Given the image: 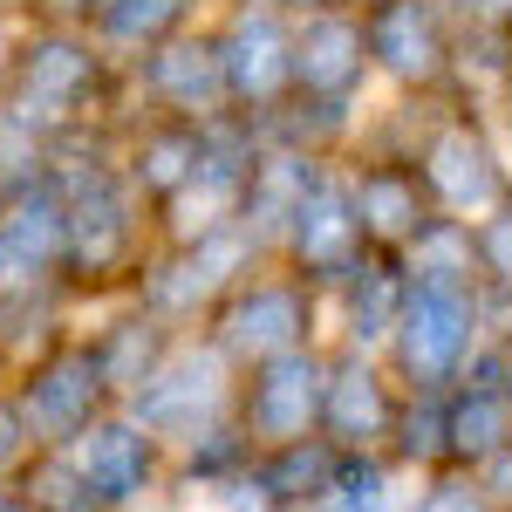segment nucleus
Returning a JSON list of instances; mask_svg holds the SVG:
<instances>
[{"instance_id": "c9c22d12", "label": "nucleus", "mask_w": 512, "mask_h": 512, "mask_svg": "<svg viewBox=\"0 0 512 512\" xmlns=\"http://www.w3.org/2000/svg\"><path fill=\"white\" fill-rule=\"evenodd\" d=\"M253 7H274L287 21H301V14H315V7H335V0H253Z\"/></svg>"}, {"instance_id": "4be33fe9", "label": "nucleus", "mask_w": 512, "mask_h": 512, "mask_svg": "<svg viewBox=\"0 0 512 512\" xmlns=\"http://www.w3.org/2000/svg\"><path fill=\"white\" fill-rule=\"evenodd\" d=\"M403 287H410V267L396 260V253H362L349 274H342V349L355 355H369V349H383L390 342V328H396V308H403Z\"/></svg>"}, {"instance_id": "ddd939ff", "label": "nucleus", "mask_w": 512, "mask_h": 512, "mask_svg": "<svg viewBox=\"0 0 512 512\" xmlns=\"http://www.w3.org/2000/svg\"><path fill=\"white\" fill-rule=\"evenodd\" d=\"M198 151H205V123L144 117V110H130V117L117 123V171H123V185L144 198L151 219L192 185Z\"/></svg>"}, {"instance_id": "4468645a", "label": "nucleus", "mask_w": 512, "mask_h": 512, "mask_svg": "<svg viewBox=\"0 0 512 512\" xmlns=\"http://www.w3.org/2000/svg\"><path fill=\"white\" fill-rule=\"evenodd\" d=\"M62 274V198L48 185L0 198V301L55 294Z\"/></svg>"}, {"instance_id": "9b49d317", "label": "nucleus", "mask_w": 512, "mask_h": 512, "mask_svg": "<svg viewBox=\"0 0 512 512\" xmlns=\"http://www.w3.org/2000/svg\"><path fill=\"white\" fill-rule=\"evenodd\" d=\"M123 89H130V110H144V117H178V123L233 117V110H226V76H219L212 21H198L185 35L158 41L151 55H137V62L123 69Z\"/></svg>"}, {"instance_id": "6ab92c4d", "label": "nucleus", "mask_w": 512, "mask_h": 512, "mask_svg": "<svg viewBox=\"0 0 512 512\" xmlns=\"http://www.w3.org/2000/svg\"><path fill=\"white\" fill-rule=\"evenodd\" d=\"M369 76V41L362 14L315 7L294 21V96H355Z\"/></svg>"}, {"instance_id": "2f4dec72", "label": "nucleus", "mask_w": 512, "mask_h": 512, "mask_svg": "<svg viewBox=\"0 0 512 512\" xmlns=\"http://www.w3.org/2000/svg\"><path fill=\"white\" fill-rule=\"evenodd\" d=\"M478 492L492 499V512H512V444H499L492 458H478Z\"/></svg>"}, {"instance_id": "aec40b11", "label": "nucleus", "mask_w": 512, "mask_h": 512, "mask_svg": "<svg viewBox=\"0 0 512 512\" xmlns=\"http://www.w3.org/2000/svg\"><path fill=\"white\" fill-rule=\"evenodd\" d=\"M417 171H424L431 205H444L451 219H465V212L478 219V212H492V205L512 192L506 171H499V158H492V144H485V137H472L465 123L437 130L431 144H424V158H417Z\"/></svg>"}, {"instance_id": "c756f323", "label": "nucleus", "mask_w": 512, "mask_h": 512, "mask_svg": "<svg viewBox=\"0 0 512 512\" xmlns=\"http://www.w3.org/2000/svg\"><path fill=\"white\" fill-rule=\"evenodd\" d=\"M28 458H35V437H28V417L14 403V383L0 376V485H14Z\"/></svg>"}, {"instance_id": "f3484780", "label": "nucleus", "mask_w": 512, "mask_h": 512, "mask_svg": "<svg viewBox=\"0 0 512 512\" xmlns=\"http://www.w3.org/2000/svg\"><path fill=\"white\" fill-rule=\"evenodd\" d=\"M342 178H349L362 246H376V253H403L417 239V226L431 219V192H424L417 158H369L355 171H342Z\"/></svg>"}, {"instance_id": "e433bc0d", "label": "nucleus", "mask_w": 512, "mask_h": 512, "mask_svg": "<svg viewBox=\"0 0 512 512\" xmlns=\"http://www.w3.org/2000/svg\"><path fill=\"white\" fill-rule=\"evenodd\" d=\"M0 512H35V506H28V499H21L14 485H0Z\"/></svg>"}, {"instance_id": "7c9ffc66", "label": "nucleus", "mask_w": 512, "mask_h": 512, "mask_svg": "<svg viewBox=\"0 0 512 512\" xmlns=\"http://www.w3.org/2000/svg\"><path fill=\"white\" fill-rule=\"evenodd\" d=\"M410 512H492V499L478 492V478L451 472V478H437V485H431V492H424Z\"/></svg>"}, {"instance_id": "f257e3e1", "label": "nucleus", "mask_w": 512, "mask_h": 512, "mask_svg": "<svg viewBox=\"0 0 512 512\" xmlns=\"http://www.w3.org/2000/svg\"><path fill=\"white\" fill-rule=\"evenodd\" d=\"M0 103H14V110L28 123H41L48 137H55V130H76V123H123L130 117L123 69L82 35L76 21H62V14L21 28L14 82H7Z\"/></svg>"}, {"instance_id": "412c9836", "label": "nucleus", "mask_w": 512, "mask_h": 512, "mask_svg": "<svg viewBox=\"0 0 512 512\" xmlns=\"http://www.w3.org/2000/svg\"><path fill=\"white\" fill-rule=\"evenodd\" d=\"M82 342H89L96 369H103V383H110V390H117V403H123V396L137 390V383H144L151 369H158V355L171 349L178 335H171L158 315H144V308H137V301L123 294V301H103V308L89 315Z\"/></svg>"}, {"instance_id": "72a5a7b5", "label": "nucleus", "mask_w": 512, "mask_h": 512, "mask_svg": "<svg viewBox=\"0 0 512 512\" xmlns=\"http://www.w3.org/2000/svg\"><path fill=\"white\" fill-rule=\"evenodd\" d=\"M0 14H7L14 28H35V21H48V14H55V0H0Z\"/></svg>"}, {"instance_id": "dca6fc26", "label": "nucleus", "mask_w": 512, "mask_h": 512, "mask_svg": "<svg viewBox=\"0 0 512 512\" xmlns=\"http://www.w3.org/2000/svg\"><path fill=\"white\" fill-rule=\"evenodd\" d=\"M362 41H369V62L390 82H437L444 76V55H451V35H444V7L437 0H376L362 7Z\"/></svg>"}, {"instance_id": "5701e85b", "label": "nucleus", "mask_w": 512, "mask_h": 512, "mask_svg": "<svg viewBox=\"0 0 512 512\" xmlns=\"http://www.w3.org/2000/svg\"><path fill=\"white\" fill-rule=\"evenodd\" d=\"M444 437H451V458L458 465L492 458L499 444H512V390L478 383V376H458L444 390Z\"/></svg>"}, {"instance_id": "0eeeda50", "label": "nucleus", "mask_w": 512, "mask_h": 512, "mask_svg": "<svg viewBox=\"0 0 512 512\" xmlns=\"http://www.w3.org/2000/svg\"><path fill=\"white\" fill-rule=\"evenodd\" d=\"M212 41H219L226 110L246 123H267L294 96V21L253 0H226L212 14Z\"/></svg>"}, {"instance_id": "f8f14e48", "label": "nucleus", "mask_w": 512, "mask_h": 512, "mask_svg": "<svg viewBox=\"0 0 512 512\" xmlns=\"http://www.w3.org/2000/svg\"><path fill=\"white\" fill-rule=\"evenodd\" d=\"M362 253H369V246H362V226H355L349 178H342L335 164H321V178L301 192L294 219H287V233H280L274 260L321 294V287H342V274H349Z\"/></svg>"}, {"instance_id": "a211bd4d", "label": "nucleus", "mask_w": 512, "mask_h": 512, "mask_svg": "<svg viewBox=\"0 0 512 512\" xmlns=\"http://www.w3.org/2000/svg\"><path fill=\"white\" fill-rule=\"evenodd\" d=\"M396 431V396L376 376V362L355 349L328 355V390H321V437L335 451H376Z\"/></svg>"}, {"instance_id": "2eb2a0df", "label": "nucleus", "mask_w": 512, "mask_h": 512, "mask_svg": "<svg viewBox=\"0 0 512 512\" xmlns=\"http://www.w3.org/2000/svg\"><path fill=\"white\" fill-rule=\"evenodd\" d=\"M62 21H76L117 69H130L137 55H151L158 41L185 35L205 21V0H55Z\"/></svg>"}, {"instance_id": "c85d7f7f", "label": "nucleus", "mask_w": 512, "mask_h": 512, "mask_svg": "<svg viewBox=\"0 0 512 512\" xmlns=\"http://www.w3.org/2000/svg\"><path fill=\"white\" fill-rule=\"evenodd\" d=\"M472 260H478V287H512V192L472 226Z\"/></svg>"}, {"instance_id": "1a4fd4ad", "label": "nucleus", "mask_w": 512, "mask_h": 512, "mask_svg": "<svg viewBox=\"0 0 512 512\" xmlns=\"http://www.w3.org/2000/svg\"><path fill=\"white\" fill-rule=\"evenodd\" d=\"M69 465L103 512H151L158 499H171V444L151 437L130 410H103L69 444Z\"/></svg>"}, {"instance_id": "7ed1b4c3", "label": "nucleus", "mask_w": 512, "mask_h": 512, "mask_svg": "<svg viewBox=\"0 0 512 512\" xmlns=\"http://www.w3.org/2000/svg\"><path fill=\"white\" fill-rule=\"evenodd\" d=\"M267 253L253 246V233L226 219V226H205V233H185V239H158L144 274L130 280V301L144 315H158L171 335H192L205 328V315L233 294L239 280L253 274Z\"/></svg>"}, {"instance_id": "a878e982", "label": "nucleus", "mask_w": 512, "mask_h": 512, "mask_svg": "<svg viewBox=\"0 0 512 512\" xmlns=\"http://www.w3.org/2000/svg\"><path fill=\"white\" fill-rule=\"evenodd\" d=\"M301 512H396V485H390V465L369 458V451H342L335 478L321 485L315 506Z\"/></svg>"}, {"instance_id": "f704fd0d", "label": "nucleus", "mask_w": 512, "mask_h": 512, "mask_svg": "<svg viewBox=\"0 0 512 512\" xmlns=\"http://www.w3.org/2000/svg\"><path fill=\"white\" fill-rule=\"evenodd\" d=\"M14 48H21V28L0 14V96H7V82H14Z\"/></svg>"}, {"instance_id": "bb28decb", "label": "nucleus", "mask_w": 512, "mask_h": 512, "mask_svg": "<svg viewBox=\"0 0 512 512\" xmlns=\"http://www.w3.org/2000/svg\"><path fill=\"white\" fill-rule=\"evenodd\" d=\"M14 492L35 512H103L96 492L82 485V472L69 465V451H35V458L21 465V478H14Z\"/></svg>"}, {"instance_id": "473e14b6", "label": "nucleus", "mask_w": 512, "mask_h": 512, "mask_svg": "<svg viewBox=\"0 0 512 512\" xmlns=\"http://www.w3.org/2000/svg\"><path fill=\"white\" fill-rule=\"evenodd\" d=\"M472 28H512V0H451Z\"/></svg>"}, {"instance_id": "6e6552de", "label": "nucleus", "mask_w": 512, "mask_h": 512, "mask_svg": "<svg viewBox=\"0 0 512 512\" xmlns=\"http://www.w3.org/2000/svg\"><path fill=\"white\" fill-rule=\"evenodd\" d=\"M7 383H14V403H21V417H28L35 451H69L103 410H117V390L103 383V369H96V355L82 342V328L62 349H48L41 362H28L21 376H7Z\"/></svg>"}, {"instance_id": "393cba45", "label": "nucleus", "mask_w": 512, "mask_h": 512, "mask_svg": "<svg viewBox=\"0 0 512 512\" xmlns=\"http://www.w3.org/2000/svg\"><path fill=\"white\" fill-rule=\"evenodd\" d=\"M335 465H342V451H335L328 437H294V444L260 451V458H253V478H260V492H267L280 512H301V506L321 499V485L335 478Z\"/></svg>"}, {"instance_id": "4c0bfd02", "label": "nucleus", "mask_w": 512, "mask_h": 512, "mask_svg": "<svg viewBox=\"0 0 512 512\" xmlns=\"http://www.w3.org/2000/svg\"><path fill=\"white\" fill-rule=\"evenodd\" d=\"M335 7H376V0H335Z\"/></svg>"}, {"instance_id": "20e7f679", "label": "nucleus", "mask_w": 512, "mask_h": 512, "mask_svg": "<svg viewBox=\"0 0 512 512\" xmlns=\"http://www.w3.org/2000/svg\"><path fill=\"white\" fill-rule=\"evenodd\" d=\"M233 390H239V369L212 349L205 328H192V335H178V342L158 355V369L123 396L117 410H130L151 437H164V444L178 451V444H192L198 431H212V424L233 417Z\"/></svg>"}, {"instance_id": "9d476101", "label": "nucleus", "mask_w": 512, "mask_h": 512, "mask_svg": "<svg viewBox=\"0 0 512 512\" xmlns=\"http://www.w3.org/2000/svg\"><path fill=\"white\" fill-rule=\"evenodd\" d=\"M321 390H328V349H287L253 369H239L233 424L253 437V451H274L294 437H321Z\"/></svg>"}, {"instance_id": "39448f33", "label": "nucleus", "mask_w": 512, "mask_h": 512, "mask_svg": "<svg viewBox=\"0 0 512 512\" xmlns=\"http://www.w3.org/2000/svg\"><path fill=\"white\" fill-rule=\"evenodd\" d=\"M315 308H321V294L308 280H294L280 260H260V267L205 315V335H212V349L226 355L233 369H253V362H267V355L308 349V342H315Z\"/></svg>"}, {"instance_id": "b1692460", "label": "nucleus", "mask_w": 512, "mask_h": 512, "mask_svg": "<svg viewBox=\"0 0 512 512\" xmlns=\"http://www.w3.org/2000/svg\"><path fill=\"white\" fill-rule=\"evenodd\" d=\"M253 458H260L253 437L226 417V424H212V431H198L192 444L171 451V499H212L219 485L253 472Z\"/></svg>"}, {"instance_id": "423d86ee", "label": "nucleus", "mask_w": 512, "mask_h": 512, "mask_svg": "<svg viewBox=\"0 0 512 512\" xmlns=\"http://www.w3.org/2000/svg\"><path fill=\"white\" fill-rule=\"evenodd\" d=\"M396 369L410 390H451L478 349V287L472 280H424L410 274L403 308L390 328Z\"/></svg>"}, {"instance_id": "cd10ccee", "label": "nucleus", "mask_w": 512, "mask_h": 512, "mask_svg": "<svg viewBox=\"0 0 512 512\" xmlns=\"http://www.w3.org/2000/svg\"><path fill=\"white\" fill-rule=\"evenodd\" d=\"M396 458L410 465H444L451 437H444V390H410V403H396Z\"/></svg>"}, {"instance_id": "f03ea898", "label": "nucleus", "mask_w": 512, "mask_h": 512, "mask_svg": "<svg viewBox=\"0 0 512 512\" xmlns=\"http://www.w3.org/2000/svg\"><path fill=\"white\" fill-rule=\"evenodd\" d=\"M151 246H158V219L123 185V171L89 178L76 192H62V274H55V294L76 315L103 308V301H123L130 280L144 274Z\"/></svg>"}]
</instances>
